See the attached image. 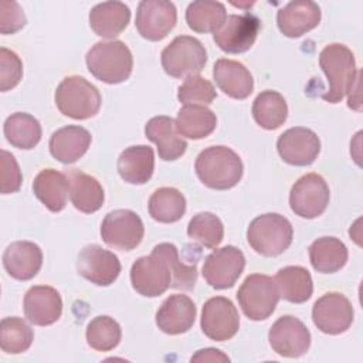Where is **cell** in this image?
<instances>
[{"label":"cell","mask_w":363,"mask_h":363,"mask_svg":"<svg viewBox=\"0 0 363 363\" xmlns=\"http://www.w3.org/2000/svg\"><path fill=\"white\" fill-rule=\"evenodd\" d=\"M199 180L213 190H228L238 184L244 173L241 157L227 146H208L194 162Z\"/></svg>","instance_id":"obj_1"},{"label":"cell","mask_w":363,"mask_h":363,"mask_svg":"<svg viewBox=\"0 0 363 363\" xmlns=\"http://www.w3.org/2000/svg\"><path fill=\"white\" fill-rule=\"evenodd\" d=\"M319 67L325 72L329 84V89L322 98L329 104L340 102L359 81L354 55L343 44H328L319 54Z\"/></svg>","instance_id":"obj_2"},{"label":"cell","mask_w":363,"mask_h":363,"mask_svg":"<svg viewBox=\"0 0 363 363\" xmlns=\"http://www.w3.org/2000/svg\"><path fill=\"white\" fill-rule=\"evenodd\" d=\"M88 71L105 84L126 81L133 69V57L129 47L121 40L98 41L85 57Z\"/></svg>","instance_id":"obj_3"},{"label":"cell","mask_w":363,"mask_h":363,"mask_svg":"<svg viewBox=\"0 0 363 363\" xmlns=\"http://www.w3.org/2000/svg\"><path fill=\"white\" fill-rule=\"evenodd\" d=\"M294 238L291 221L278 213L255 217L247 228L250 247L262 257H277L286 251Z\"/></svg>","instance_id":"obj_4"},{"label":"cell","mask_w":363,"mask_h":363,"mask_svg":"<svg viewBox=\"0 0 363 363\" xmlns=\"http://www.w3.org/2000/svg\"><path fill=\"white\" fill-rule=\"evenodd\" d=\"M54 99L64 116L78 121L94 118L102 104L98 88L79 75L65 77L57 86Z\"/></svg>","instance_id":"obj_5"},{"label":"cell","mask_w":363,"mask_h":363,"mask_svg":"<svg viewBox=\"0 0 363 363\" xmlns=\"http://www.w3.org/2000/svg\"><path fill=\"white\" fill-rule=\"evenodd\" d=\"M164 72L173 78L199 75L207 62V51L200 40L191 35H179L167 44L160 55Z\"/></svg>","instance_id":"obj_6"},{"label":"cell","mask_w":363,"mask_h":363,"mask_svg":"<svg viewBox=\"0 0 363 363\" xmlns=\"http://www.w3.org/2000/svg\"><path fill=\"white\" fill-rule=\"evenodd\" d=\"M132 288L142 296L156 298L164 294L172 285V269L162 252L155 245L150 255L138 258L130 267Z\"/></svg>","instance_id":"obj_7"},{"label":"cell","mask_w":363,"mask_h":363,"mask_svg":"<svg viewBox=\"0 0 363 363\" xmlns=\"http://www.w3.org/2000/svg\"><path fill=\"white\" fill-rule=\"evenodd\" d=\"M238 305L250 320L269 318L278 303L279 294L275 281L264 274L248 275L237 291Z\"/></svg>","instance_id":"obj_8"},{"label":"cell","mask_w":363,"mask_h":363,"mask_svg":"<svg viewBox=\"0 0 363 363\" xmlns=\"http://www.w3.org/2000/svg\"><path fill=\"white\" fill-rule=\"evenodd\" d=\"M329 199L326 180L318 173H306L294 183L289 191V207L296 216L312 220L325 213Z\"/></svg>","instance_id":"obj_9"},{"label":"cell","mask_w":363,"mask_h":363,"mask_svg":"<svg viewBox=\"0 0 363 363\" xmlns=\"http://www.w3.org/2000/svg\"><path fill=\"white\" fill-rule=\"evenodd\" d=\"M145 227L142 218L132 210L119 208L108 213L101 224L102 241L119 251L135 250L143 238Z\"/></svg>","instance_id":"obj_10"},{"label":"cell","mask_w":363,"mask_h":363,"mask_svg":"<svg viewBox=\"0 0 363 363\" xmlns=\"http://www.w3.org/2000/svg\"><path fill=\"white\" fill-rule=\"evenodd\" d=\"M259 30L261 20L255 14H230L213 33V40L227 54H242L254 45Z\"/></svg>","instance_id":"obj_11"},{"label":"cell","mask_w":363,"mask_h":363,"mask_svg":"<svg viewBox=\"0 0 363 363\" xmlns=\"http://www.w3.org/2000/svg\"><path fill=\"white\" fill-rule=\"evenodd\" d=\"M245 267L242 251L234 245L216 248L204 259L201 274L204 281L214 289L234 286Z\"/></svg>","instance_id":"obj_12"},{"label":"cell","mask_w":363,"mask_h":363,"mask_svg":"<svg viewBox=\"0 0 363 363\" xmlns=\"http://www.w3.org/2000/svg\"><path fill=\"white\" fill-rule=\"evenodd\" d=\"M177 23L176 6L167 0H142L138 4L135 26L138 33L149 41H160Z\"/></svg>","instance_id":"obj_13"},{"label":"cell","mask_w":363,"mask_h":363,"mask_svg":"<svg viewBox=\"0 0 363 363\" xmlns=\"http://www.w3.org/2000/svg\"><path fill=\"white\" fill-rule=\"evenodd\" d=\"M354 318L350 301L340 292L323 294L312 308L313 325L326 335H340L346 332Z\"/></svg>","instance_id":"obj_14"},{"label":"cell","mask_w":363,"mask_h":363,"mask_svg":"<svg viewBox=\"0 0 363 363\" xmlns=\"http://www.w3.org/2000/svg\"><path fill=\"white\" fill-rule=\"evenodd\" d=\"M200 326L208 339L216 342L228 340L240 329L238 311L228 298L213 296L203 305Z\"/></svg>","instance_id":"obj_15"},{"label":"cell","mask_w":363,"mask_h":363,"mask_svg":"<svg viewBox=\"0 0 363 363\" xmlns=\"http://www.w3.org/2000/svg\"><path fill=\"white\" fill-rule=\"evenodd\" d=\"M268 340L277 354L294 359L308 352L311 332L301 319L292 315H284L272 323L268 332Z\"/></svg>","instance_id":"obj_16"},{"label":"cell","mask_w":363,"mask_h":363,"mask_svg":"<svg viewBox=\"0 0 363 363\" xmlns=\"http://www.w3.org/2000/svg\"><path fill=\"white\" fill-rule=\"evenodd\" d=\"M119 258L98 244L85 245L77 259L78 274L98 286L113 284L121 274Z\"/></svg>","instance_id":"obj_17"},{"label":"cell","mask_w":363,"mask_h":363,"mask_svg":"<svg viewBox=\"0 0 363 363\" xmlns=\"http://www.w3.org/2000/svg\"><path fill=\"white\" fill-rule=\"evenodd\" d=\"M277 150L281 159L291 166H309L320 152V140L313 130L295 126L279 135Z\"/></svg>","instance_id":"obj_18"},{"label":"cell","mask_w":363,"mask_h":363,"mask_svg":"<svg viewBox=\"0 0 363 363\" xmlns=\"http://www.w3.org/2000/svg\"><path fill=\"white\" fill-rule=\"evenodd\" d=\"M23 308L30 323L48 326L61 318L62 299L55 288L48 285H34L26 292Z\"/></svg>","instance_id":"obj_19"},{"label":"cell","mask_w":363,"mask_h":363,"mask_svg":"<svg viewBox=\"0 0 363 363\" xmlns=\"http://www.w3.org/2000/svg\"><path fill=\"white\" fill-rule=\"evenodd\" d=\"M320 23V7L311 0H295L277 13V26L288 38H299Z\"/></svg>","instance_id":"obj_20"},{"label":"cell","mask_w":363,"mask_h":363,"mask_svg":"<svg viewBox=\"0 0 363 363\" xmlns=\"http://www.w3.org/2000/svg\"><path fill=\"white\" fill-rule=\"evenodd\" d=\"M197 309L194 302L183 294L167 296L156 312V325L166 335H182L194 325Z\"/></svg>","instance_id":"obj_21"},{"label":"cell","mask_w":363,"mask_h":363,"mask_svg":"<svg viewBox=\"0 0 363 363\" xmlns=\"http://www.w3.org/2000/svg\"><path fill=\"white\" fill-rule=\"evenodd\" d=\"M3 267L11 278L30 281L43 267V251L31 241H14L4 250Z\"/></svg>","instance_id":"obj_22"},{"label":"cell","mask_w":363,"mask_h":363,"mask_svg":"<svg viewBox=\"0 0 363 363\" xmlns=\"http://www.w3.org/2000/svg\"><path fill=\"white\" fill-rule=\"evenodd\" d=\"M213 77L220 91L233 99H245L254 91V78L240 61L218 58L213 67Z\"/></svg>","instance_id":"obj_23"},{"label":"cell","mask_w":363,"mask_h":363,"mask_svg":"<svg viewBox=\"0 0 363 363\" xmlns=\"http://www.w3.org/2000/svg\"><path fill=\"white\" fill-rule=\"evenodd\" d=\"M145 135L157 146V155L162 160H176L187 149V142L179 135L174 121L170 116L160 115L149 119L145 125Z\"/></svg>","instance_id":"obj_24"},{"label":"cell","mask_w":363,"mask_h":363,"mask_svg":"<svg viewBox=\"0 0 363 363\" xmlns=\"http://www.w3.org/2000/svg\"><path fill=\"white\" fill-rule=\"evenodd\" d=\"M91 133L78 125H67L52 132L48 147L51 156L64 163L71 164L81 159L91 146Z\"/></svg>","instance_id":"obj_25"},{"label":"cell","mask_w":363,"mask_h":363,"mask_svg":"<svg viewBox=\"0 0 363 363\" xmlns=\"http://www.w3.org/2000/svg\"><path fill=\"white\" fill-rule=\"evenodd\" d=\"M116 169L123 182L135 186L145 184L153 176L155 152L146 145L129 146L121 152Z\"/></svg>","instance_id":"obj_26"},{"label":"cell","mask_w":363,"mask_h":363,"mask_svg":"<svg viewBox=\"0 0 363 363\" xmlns=\"http://www.w3.org/2000/svg\"><path fill=\"white\" fill-rule=\"evenodd\" d=\"M69 187V199L72 206L85 214L98 211L105 200V193L101 183L91 174L78 169L65 172Z\"/></svg>","instance_id":"obj_27"},{"label":"cell","mask_w":363,"mask_h":363,"mask_svg":"<svg viewBox=\"0 0 363 363\" xmlns=\"http://www.w3.org/2000/svg\"><path fill=\"white\" fill-rule=\"evenodd\" d=\"M130 10L122 1H102L89 11V27L104 38L119 35L129 24Z\"/></svg>","instance_id":"obj_28"},{"label":"cell","mask_w":363,"mask_h":363,"mask_svg":"<svg viewBox=\"0 0 363 363\" xmlns=\"http://www.w3.org/2000/svg\"><path fill=\"white\" fill-rule=\"evenodd\" d=\"M33 191L51 213H60L65 208L69 194L67 174L55 169H43L34 177Z\"/></svg>","instance_id":"obj_29"},{"label":"cell","mask_w":363,"mask_h":363,"mask_svg":"<svg viewBox=\"0 0 363 363\" xmlns=\"http://www.w3.org/2000/svg\"><path fill=\"white\" fill-rule=\"evenodd\" d=\"M176 130L180 136L199 140L210 136L216 126V113L206 105H184L174 121Z\"/></svg>","instance_id":"obj_30"},{"label":"cell","mask_w":363,"mask_h":363,"mask_svg":"<svg viewBox=\"0 0 363 363\" xmlns=\"http://www.w3.org/2000/svg\"><path fill=\"white\" fill-rule=\"evenodd\" d=\"M274 281L279 298L291 303H303L312 296L313 282L311 272L301 265H288L281 268Z\"/></svg>","instance_id":"obj_31"},{"label":"cell","mask_w":363,"mask_h":363,"mask_svg":"<svg viewBox=\"0 0 363 363\" xmlns=\"http://www.w3.org/2000/svg\"><path fill=\"white\" fill-rule=\"evenodd\" d=\"M347 248L336 237H320L309 245V261L312 268L320 274L340 271L347 262Z\"/></svg>","instance_id":"obj_32"},{"label":"cell","mask_w":363,"mask_h":363,"mask_svg":"<svg viewBox=\"0 0 363 363\" xmlns=\"http://www.w3.org/2000/svg\"><path fill=\"white\" fill-rule=\"evenodd\" d=\"M3 132L7 142L23 150L34 149L41 140V125L37 118L26 112H16L6 118Z\"/></svg>","instance_id":"obj_33"},{"label":"cell","mask_w":363,"mask_h":363,"mask_svg":"<svg viewBox=\"0 0 363 363\" xmlns=\"http://www.w3.org/2000/svg\"><path fill=\"white\" fill-rule=\"evenodd\" d=\"M251 112L258 126L267 130H274L285 123L288 118V105L279 92L265 89L255 96Z\"/></svg>","instance_id":"obj_34"},{"label":"cell","mask_w":363,"mask_h":363,"mask_svg":"<svg viewBox=\"0 0 363 363\" xmlns=\"http://www.w3.org/2000/svg\"><path fill=\"white\" fill-rule=\"evenodd\" d=\"M147 210L155 221L172 224L184 216L186 199L174 187H160L152 193Z\"/></svg>","instance_id":"obj_35"},{"label":"cell","mask_w":363,"mask_h":363,"mask_svg":"<svg viewBox=\"0 0 363 363\" xmlns=\"http://www.w3.org/2000/svg\"><path fill=\"white\" fill-rule=\"evenodd\" d=\"M225 17V7L220 1L196 0L186 9V23L194 33H214Z\"/></svg>","instance_id":"obj_36"},{"label":"cell","mask_w":363,"mask_h":363,"mask_svg":"<svg viewBox=\"0 0 363 363\" xmlns=\"http://www.w3.org/2000/svg\"><path fill=\"white\" fill-rule=\"evenodd\" d=\"M34 332L26 320L17 316L3 318L0 322V347L4 353L18 354L30 349Z\"/></svg>","instance_id":"obj_37"},{"label":"cell","mask_w":363,"mask_h":363,"mask_svg":"<svg viewBox=\"0 0 363 363\" xmlns=\"http://www.w3.org/2000/svg\"><path fill=\"white\" fill-rule=\"evenodd\" d=\"M85 337L88 346L94 350L109 352L119 345L122 329L113 318L99 315L88 323Z\"/></svg>","instance_id":"obj_38"},{"label":"cell","mask_w":363,"mask_h":363,"mask_svg":"<svg viewBox=\"0 0 363 363\" xmlns=\"http://www.w3.org/2000/svg\"><path fill=\"white\" fill-rule=\"evenodd\" d=\"M187 235L204 248H216L223 241L224 225L216 214L201 211L190 218Z\"/></svg>","instance_id":"obj_39"},{"label":"cell","mask_w":363,"mask_h":363,"mask_svg":"<svg viewBox=\"0 0 363 363\" xmlns=\"http://www.w3.org/2000/svg\"><path fill=\"white\" fill-rule=\"evenodd\" d=\"M157 247L164 254L170 269H172V285L173 289L191 291L197 282V261L196 258L183 261L179 257V250L174 244L160 242Z\"/></svg>","instance_id":"obj_40"},{"label":"cell","mask_w":363,"mask_h":363,"mask_svg":"<svg viewBox=\"0 0 363 363\" xmlns=\"http://www.w3.org/2000/svg\"><path fill=\"white\" fill-rule=\"evenodd\" d=\"M217 96L214 85L200 75H191L177 89V99L184 105H208Z\"/></svg>","instance_id":"obj_41"},{"label":"cell","mask_w":363,"mask_h":363,"mask_svg":"<svg viewBox=\"0 0 363 363\" xmlns=\"http://www.w3.org/2000/svg\"><path fill=\"white\" fill-rule=\"evenodd\" d=\"M23 78V62L20 57L6 48H0V91L13 89Z\"/></svg>","instance_id":"obj_42"},{"label":"cell","mask_w":363,"mask_h":363,"mask_svg":"<svg viewBox=\"0 0 363 363\" xmlns=\"http://www.w3.org/2000/svg\"><path fill=\"white\" fill-rule=\"evenodd\" d=\"M1 186H0V191L1 194H11L20 190L21 187V182H23V174L20 170V166L17 163V160L14 159V156L7 152V150H1Z\"/></svg>","instance_id":"obj_43"},{"label":"cell","mask_w":363,"mask_h":363,"mask_svg":"<svg viewBox=\"0 0 363 363\" xmlns=\"http://www.w3.org/2000/svg\"><path fill=\"white\" fill-rule=\"evenodd\" d=\"M27 23L26 14L17 1H1L0 3V33L14 34L20 31Z\"/></svg>","instance_id":"obj_44"},{"label":"cell","mask_w":363,"mask_h":363,"mask_svg":"<svg viewBox=\"0 0 363 363\" xmlns=\"http://www.w3.org/2000/svg\"><path fill=\"white\" fill-rule=\"evenodd\" d=\"M190 362H230V359L221 350L214 347H207V349L197 350V353L191 356Z\"/></svg>","instance_id":"obj_45"}]
</instances>
